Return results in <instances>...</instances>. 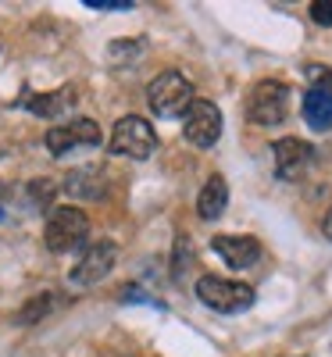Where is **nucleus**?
<instances>
[{"label": "nucleus", "mask_w": 332, "mask_h": 357, "mask_svg": "<svg viewBox=\"0 0 332 357\" xmlns=\"http://www.w3.org/2000/svg\"><path fill=\"white\" fill-rule=\"evenodd\" d=\"M193 100V82L183 72H161L146 86V104L158 118H183Z\"/></svg>", "instance_id": "f257e3e1"}, {"label": "nucleus", "mask_w": 332, "mask_h": 357, "mask_svg": "<svg viewBox=\"0 0 332 357\" xmlns=\"http://www.w3.org/2000/svg\"><path fill=\"white\" fill-rule=\"evenodd\" d=\"M197 296H200L204 307L218 311V314H236V311H247L254 304V289L247 282L222 279V275H200L197 279Z\"/></svg>", "instance_id": "39448f33"}, {"label": "nucleus", "mask_w": 332, "mask_h": 357, "mask_svg": "<svg viewBox=\"0 0 332 357\" xmlns=\"http://www.w3.org/2000/svg\"><path fill=\"white\" fill-rule=\"evenodd\" d=\"M72 197H79V200H97V197H104V172L100 168H75V172H68L65 175V183H61Z\"/></svg>", "instance_id": "ddd939ff"}, {"label": "nucleus", "mask_w": 332, "mask_h": 357, "mask_svg": "<svg viewBox=\"0 0 332 357\" xmlns=\"http://www.w3.org/2000/svg\"><path fill=\"white\" fill-rule=\"evenodd\" d=\"M183 136L197 151H207L222 139V111L211 100H193L190 111L183 114Z\"/></svg>", "instance_id": "423d86ee"}, {"label": "nucleus", "mask_w": 332, "mask_h": 357, "mask_svg": "<svg viewBox=\"0 0 332 357\" xmlns=\"http://www.w3.org/2000/svg\"><path fill=\"white\" fill-rule=\"evenodd\" d=\"M114 261H118V247L114 243H93L79 257V264L72 268L68 279H72V286H97V282H104L111 275Z\"/></svg>", "instance_id": "1a4fd4ad"}, {"label": "nucleus", "mask_w": 332, "mask_h": 357, "mask_svg": "<svg viewBox=\"0 0 332 357\" xmlns=\"http://www.w3.org/2000/svg\"><path fill=\"white\" fill-rule=\"evenodd\" d=\"M271 161H276V175L286 178V183H296V178H304V172L311 168L315 161V146L296 139V136H286L271 146Z\"/></svg>", "instance_id": "6e6552de"}, {"label": "nucleus", "mask_w": 332, "mask_h": 357, "mask_svg": "<svg viewBox=\"0 0 332 357\" xmlns=\"http://www.w3.org/2000/svg\"><path fill=\"white\" fill-rule=\"evenodd\" d=\"M311 18L318 25H332V0H315V4H311Z\"/></svg>", "instance_id": "6ab92c4d"}, {"label": "nucleus", "mask_w": 332, "mask_h": 357, "mask_svg": "<svg viewBox=\"0 0 332 357\" xmlns=\"http://www.w3.org/2000/svg\"><path fill=\"white\" fill-rule=\"evenodd\" d=\"M304 122L315 132H329L332 129V97H325L322 89H308L304 93Z\"/></svg>", "instance_id": "4468645a"}, {"label": "nucleus", "mask_w": 332, "mask_h": 357, "mask_svg": "<svg viewBox=\"0 0 332 357\" xmlns=\"http://www.w3.org/2000/svg\"><path fill=\"white\" fill-rule=\"evenodd\" d=\"M286 111H289V86L279 79H261L250 97H247V122L250 126H279L286 122Z\"/></svg>", "instance_id": "20e7f679"}, {"label": "nucleus", "mask_w": 332, "mask_h": 357, "mask_svg": "<svg viewBox=\"0 0 332 357\" xmlns=\"http://www.w3.org/2000/svg\"><path fill=\"white\" fill-rule=\"evenodd\" d=\"M154 151H158V132H154V126H150L146 118L126 114V118L114 122V129H111V154L146 161Z\"/></svg>", "instance_id": "7ed1b4c3"}, {"label": "nucleus", "mask_w": 332, "mask_h": 357, "mask_svg": "<svg viewBox=\"0 0 332 357\" xmlns=\"http://www.w3.org/2000/svg\"><path fill=\"white\" fill-rule=\"evenodd\" d=\"M308 79L315 82V89H322L325 97H332V72H329V68H322V65H311V68H308Z\"/></svg>", "instance_id": "dca6fc26"}, {"label": "nucleus", "mask_w": 332, "mask_h": 357, "mask_svg": "<svg viewBox=\"0 0 332 357\" xmlns=\"http://www.w3.org/2000/svg\"><path fill=\"white\" fill-rule=\"evenodd\" d=\"M43 143H47V151L54 158H61V154L75 151V146H97L100 143V126L93 122V118H72V122L50 126Z\"/></svg>", "instance_id": "0eeeda50"}, {"label": "nucleus", "mask_w": 332, "mask_h": 357, "mask_svg": "<svg viewBox=\"0 0 332 357\" xmlns=\"http://www.w3.org/2000/svg\"><path fill=\"white\" fill-rule=\"evenodd\" d=\"M47 311H50V296H47V293H40V296H33V301H29V304L18 311V318H15V321H18V325H33V321H40Z\"/></svg>", "instance_id": "2eb2a0df"}, {"label": "nucleus", "mask_w": 332, "mask_h": 357, "mask_svg": "<svg viewBox=\"0 0 332 357\" xmlns=\"http://www.w3.org/2000/svg\"><path fill=\"white\" fill-rule=\"evenodd\" d=\"M322 232H325V240L332 243V207H329V215H325V222H322Z\"/></svg>", "instance_id": "aec40b11"}, {"label": "nucleus", "mask_w": 332, "mask_h": 357, "mask_svg": "<svg viewBox=\"0 0 332 357\" xmlns=\"http://www.w3.org/2000/svg\"><path fill=\"white\" fill-rule=\"evenodd\" d=\"M86 8H97V11H129L136 4H133V0H86Z\"/></svg>", "instance_id": "a211bd4d"}, {"label": "nucleus", "mask_w": 332, "mask_h": 357, "mask_svg": "<svg viewBox=\"0 0 332 357\" xmlns=\"http://www.w3.org/2000/svg\"><path fill=\"white\" fill-rule=\"evenodd\" d=\"M211 247H215V254L236 268V272H243V268H254L261 261V243L254 240V236H239V232H225V236H215L211 240Z\"/></svg>", "instance_id": "9d476101"}, {"label": "nucleus", "mask_w": 332, "mask_h": 357, "mask_svg": "<svg viewBox=\"0 0 332 357\" xmlns=\"http://www.w3.org/2000/svg\"><path fill=\"white\" fill-rule=\"evenodd\" d=\"M86 236H89V218L79 211V207H54V211L47 215V225H43L47 250L72 254L86 243Z\"/></svg>", "instance_id": "f03ea898"}, {"label": "nucleus", "mask_w": 332, "mask_h": 357, "mask_svg": "<svg viewBox=\"0 0 332 357\" xmlns=\"http://www.w3.org/2000/svg\"><path fill=\"white\" fill-rule=\"evenodd\" d=\"M186 257H193L190 240H186V236H179V240H175V279H183V272H186Z\"/></svg>", "instance_id": "f3484780"}, {"label": "nucleus", "mask_w": 332, "mask_h": 357, "mask_svg": "<svg viewBox=\"0 0 332 357\" xmlns=\"http://www.w3.org/2000/svg\"><path fill=\"white\" fill-rule=\"evenodd\" d=\"M33 114H40V118H61V114H68L72 111V104H75V89L72 86H65V89H54V93H40V97H25L22 100Z\"/></svg>", "instance_id": "f8f14e48"}, {"label": "nucleus", "mask_w": 332, "mask_h": 357, "mask_svg": "<svg viewBox=\"0 0 332 357\" xmlns=\"http://www.w3.org/2000/svg\"><path fill=\"white\" fill-rule=\"evenodd\" d=\"M225 207H229V183H225L222 175H211L207 186H204L200 197H197V215H200L204 222H215V218L225 215Z\"/></svg>", "instance_id": "9b49d317"}]
</instances>
